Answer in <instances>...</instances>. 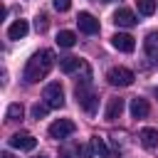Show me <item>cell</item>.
<instances>
[{
	"mask_svg": "<svg viewBox=\"0 0 158 158\" xmlns=\"http://www.w3.org/2000/svg\"><path fill=\"white\" fill-rule=\"evenodd\" d=\"M52 64H54V54H52L49 49H40V52H35V54L27 59V64H25V81L35 84V81L44 79V77L49 74Z\"/></svg>",
	"mask_w": 158,
	"mask_h": 158,
	"instance_id": "cell-1",
	"label": "cell"
},
{
	"mask_svg": "<svg viewBox=\"0 0 158 158\" xmlns=\"http://www.w3.org/2000/svg\"><path fill=\"white\" fill-rule=\"evenodd\" d=\"M74 96H77V104H79L84 111H89V114H94V111H96V106H99V99H96V94L89 89V84H77V89H74Z\"/></svg>",
	"mask_w": 158,
	"mask_h": 158,
	"instance_id": "cell-2",
	"label": "cell"
},
{
	"mask_svg": "<svg viewBox=\"0 0 158 158\" xmlns=\"http://www.w3.org/2000/svg\"><path fill=\"white\" fill-rule=\"evenodd\" d=\"M42 99H44V104H47L49 109H62V106H64V89H62V84H59V81L47 84L44 91H42Z\"/></svg>",
	"mask_w": 158,
	"mask_h": 158,
	"instance_id": "cell-3",
	"label": "cell"
},
{
	"mask_svg": "<svg viewBox=\"0 0 158 158\" xmlns=\"http://www.w3.org/2000/svg\"><path fill=\"white\" fill-rule=\"evenodd\" d=\"M133 79H136L133 72L126 69V67H111V69L106 72V81H109L111 86H131Z\"/></svg>",
	"mask_w": 158,
	"mask_h": 158,
	"instance_id": "cell-4",
	"label": "cell"
},
{
	"mask_svg": "<svg viewBox=\"0 0 158 158\" xmlns=\"http://www.w3.org/2000/svg\"><path fill=\"white\" fill-rule=\"evenodd\" d=\"M74 131H77V126H74V121H69V118H57V121L49 123V136H52V138H67V136H72Z\"/></svg>",
	"mask_w": 158,
	"mask_h": 158,
	"instance_id": "cell-5",
	"label": "cell"
},
{
	"mask_svg": "<svg viewBox=\"0 0 158 158\" xmlns=\"http://www.w3.org/2000/svg\"><path fill=\"white\" fill-rule=\"evenodd\" d=\"M10 146L17 148V151H32L37 146V138L32 133H27V131H20V133H12L10 136Z\"/></svg>",
	"mask_w": 158,
	"mask_h": 158,
	"instance_id": "cell-6",
	"label": "cell"
},
{
	"mask_svg": "<svg viewBox=\"0 0 158 158\" xmlns=\"http://www.w3.org/2000/svg\"><path fill=\"white\" fill-rule=\"evenodd\" d=\"M77 25H79V30L86 32V35H96V32H99V20H96L91 12H79V15H77Z\"/></svg>",
	"mask_w": 158,
	"mask_h": 158,
	"instance_id": "cell-7",
	"label": "cell"
},
{
	"mask_svg": "<svg viewBox=\"0 0 158 158\" xmlns=\"http://www.w3.org/2000/svg\"><path fill=\"white\" fill-rule=\"evenodd\" d=\"M111 44H114L118 52H133V49H136V40H133L131 35H126V32H116V35L111 37Z\"/></svg>",
	"mask_w": 158,
	"mask_h": 158,
	"instance_id": "cell-8",
	"label": "cell"
},
{
	"mask_svg": "<svg viewBox=\"0 0 158 158\" xmlns=\"http://www.w3.org/2000/svg\"><path fill=\"white\" fill-rule=\"evenodd\" d=\"M114 22H116L118 27H133L138 20H136L133 10H128V7H118V10L114 12Z\"/></svg>",
	"mask_w": 158,
	"mask_h": 158,
	"instance_id": "cell-9",
	"label": "cell"
},
{
	"mask_svg": "<svg viewBox=\"0 0 158 158\" xmlns=\"http://www.w3.org/2000/svg\"><path fill=\"white\" fill-rule=\"evenodd\" d=\"M148 111H151V106H148V101L143 96H133L131 99V116L133 118H146Z\"/></svg>",
	"mask_w": 158,
	"mask_h": 158,
	"instance_id": "cell-10",
	"label": "cell"
},
{
	"mask_svg": "<svg viewBox=\"0 0 158 158\" xmlns=\"http://www.w3.org/2000/svg\"><path fill=\"white\" fill-rule=\"evenodd\" d=\"M143 49L148 54V59L158 62V32H148L146 40H143Z\"/></svg>",
	"mask_w": 158,
	"mask_h": 158,
	"instance_id": "cell-11",
	"label": "cell"
},
{
	"mask_svg": "<svg viewBox=\"0 0 158 158\" xmlns=\"http://www.w3.org/2000/svg\"><path fill=\"white\" fill-rule=\"evenodd\" d=\"M27 30H30L27 20H15V22L7 27V37H10V40H22V37L27 35Z\"/></svg>",
	"mask_w": 158,
	"mask_h": 158,
	"instance_id": "cell-12",
	"label": "cell"
},
{
	"mask_svg": "<svg viewBox=\"0 0 158 158\" xmlns=\"http://www.w3.org/2000/svg\"><path fill=\"white\" fill-rule=\"evenodd\" d=\"M121 111H123V99H109V106H106V111H104V116H106V121H114V118H118L121 116Z\"/></svg>",
	"mask_w": 158,
	"mask_h": 158,
	"instance_id": "cell-13",
	"label": "cell"
},
{
	"mask_svg": "<svg viewBox=\"0 0 158 158\" xmlns=\"http://www.w3.org/2000/svg\"><path fill=\"white\" fill-rule=\"evenodd\" d=\"M138 138H141V146L143 148H156L158 146V131L156 128H141Z\"/></svg>",
	"mask_w": 158,
	"mask_h": 158,
	"instance_id": "cell-14",
	"label": "cell"
},
{
	"mask_svg": "<svg viewBox=\"0 0 158 158\" xmlns=\"http://www.w3.org/2000/svg\"><path fill=\"white\" fill-rule=\"evenodd\" d=\"M81 59L79 57H62L59 59V69L64 72V74H72V72H77V69H81Z\"/></svg>",
	"mask_w": 158,
	"mask_h": 158,
	"instance_id": "cell-15",
	"label": "cell"
},
{
	"mask_svg": "<svg viewBox=\"0 0 158 158\" xmlns=\"http://www.w3.org/2000/svg\"><path fill=\"white\" fill-rule=\"evenodd\" d=\"M57 44H59V47H64V49H69V47H74V44H77V35H74L72 30H62V32L57 35Z\"/></svg>",
	"mask_w": 158,
	"mask_h": 158,
	"instance_id": "cell-16",
	"label": "cell"
},
{
	"mask_svg": "<svg viewBox=\"0 0 158 158\" xmlns=\"http://www.w3.org/2000/svg\"><path fill=\"white\" fill-rule=\"evenodd\" d=\"M91 146H94V153H99L101 158H111V156H114V151H111V148L106 146V141H104V138H99V136H94V138H91Z\"/></svg>",
	"mask_w": 158,
	"mask_h": 158,
	"instance_id": "cell-17",
	"label": "cell"
},
{
	"mask_svg": "<svg viewBox=\"0 0 158 158\" xmlns=\"http://www.w3.org/2000/svg\"><path fill=\"white\" fill-rule=\"evenodd\" d=\"M22 114H25V109H22V104H10L7 106V121H20L22 118Z\"/></svg>",
	"mask_w": 158,
	"mask_h": 158,
	"instance_id": "cell-18",
	"label": "cell"
},
{
	"mask_svg": "<svg viewBox=\"0 0 158 158\" xmlns=\"http://www.w3.org/2000/svg\"><path fill=\"white\" fill-rule=\"evenodd\" d=\"M136 5H138L141 15H153L156 12V0H136Z\"/></svg>",
	"mask_w": 158,
	"mask_h": 158,
	"instance_id": "cell-19",
	"label": "cell"
},
{
	"mask_svg": "<svg viewBox=\"0 0 158 158\" xmlns=\"http://www.w3.org/2000/svg\"><path fill=\"white\" fill-rule=\"evenodd\" d=\"M47 109H49L47 104H35L32 106V118H44L47 116Z\"/></svg>",
	"mask_w": 158,
	"mask_h": 158,
	"instance_id": "cell-20",
	"label": "cell"
},
{
	"mask_svg": "<svg viewBox=\"0 0 158 158\" xmlns=\"http://www.w3.org/2000/svg\"><path fill=\"white\" fill-rule=\"evenodd\" d=\"M52 5H54L57 12H67L72 7V0H52Z\"/></svg>",
	"mask_w": 158,
	"mask_h": 158,
	"instance_id": "cell-21",
	"label": "cell"
},
{
	"mask_svg": "<svg viewBox=\"0 0 158 158\" xmlns=\"http://www.w3.org/2000/svg\"><path fill=\"white\" fill-rule=\"evenodd\" d=\"M79 156L81 158H94V146H89V143L79 146Z\"/></svg>",
	"mask_w": 158,
	"mask_h": 158,
	"instance_id": "cell-22",
	"label": "cell"
},
{
	"mask_svg": "<svg viewBox=\"0 0 158 158\" xmlns=\"http://www.w3.org/2000/svg\"><path fill=\"white\" fill-rule=\"evenodd\" d=\"M35 27H37V32H44V30H47V17H44V15H37Z\"/></svg>",
	"mask_w": 158,
	"mask_h": 158,
	"instance_id": "cell-23",
	"label": "cell"
},
{
	"mask_svg": "<svg viewBox=\"0 0 158 158\" xmlns=\"http://www.w3.org/2000/svg\"><path fill=\"white\" fill-rule=\"evenodd\" d=\"M0 158H12V153H7V151H5V153H2Z\"/></svg>",
	"mask_w": 158,
	"mask_h": 158,
	"instance_id": "cell-24",
	"label": "cell"
},
{
	"mask_svg": "<svg viewBox=\"0 0 158 158\" xmlns=\"http://www.w3.org/2000/svg\"><path fill=\"white\" fill-rule=\"evenodd\" d=\"M101 2H116V0H101Z\"/></svg>",
	"mask_w": 158,
	"mask_h": 158,
	"instance_id": "cell-25",
	"label": "cell"
}]
</instances>
